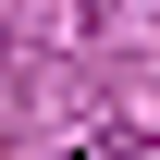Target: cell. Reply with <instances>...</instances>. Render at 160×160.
<instances>
[{"instance_id": "cell-1", "label": "cell", "mask_w": 160, "mask_h": 160, "mask_svg": "<svg viewBox=\"0 0 160 160\" xmlns=\"http://www.w3.org/2000/svg\"><path fill=\"white\" fill-rule=\"evenodd\" d=\"M74 160H136V136H123V123H99V136H86Z\"/></svg>"}, {"instance_id": "cell-2", "label": "cell", "mask_w": 160, "mask_h": 160, "mask_svg": "<svg viewBox=\"0 0 160 160\" xmlns=\"http://www.w3.org/2000/svg\"><path fill=\"white\" fill-rule=\"evenodd\" d=\"M86 12H99V0H86Z\"/></svg>"}]
</instances>
